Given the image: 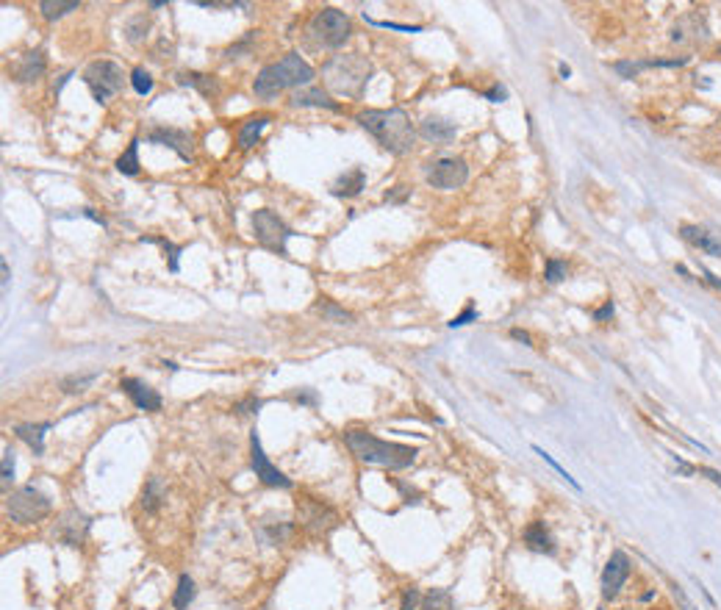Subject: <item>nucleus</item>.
I'll use <instances>...</instances> for the list:
<instances>
[{
  "label": "nucleus",
  "instance_id": "f257e3e1",
  "mask_svg": "<svg viewBox=\"0 0 721 610\" xmlns=\"http://www.w3.org/2000/svg\"><path fill=\"white\" fill-rule=\"evenodd\" d=\"M356 123L392 156H408L416 145V128L402 108H366Z\"/></svg>",
  "mask_w": 721,
  "mask_h": 610
},
{
  "label": "nucleus",
  "instance_id": "f03ea898",
  "mask_svg": "<svg viewBox=\"0 0 721 610\" xmlns=\"http://www.w3.org/2000/svg\"><path fill=\"white\" fill-rule=\"evenodd\" d=\"M344 441L350 452L363 461V463H375V466H386V469H408L419 450L416 447H408V444H397V441H386V439H377L372 436L369 430H347L344 433Z\"/></svg>",
  "mask_w": 721,
  "mask_h": 610
},
{
  "label": "nucleus",
  "instance_id": "7ed1b4c3",
  "mask_svg": "<svg viewBox=\"0 0 721 610\" xmlns=\"http://www.w3.org/2000/svg\"><path fill=\"white\" fill-rule=\"evenodd\" d=\"M314 81V67L308 64L300 53H286L280 62H275V64H266L256 75V81H253V92L256 97H261V100H272V97H278L283 89H305L308 84Z\"/></svg>",
  "mask_w": 721,
  "mask_h": 610
},
{
  "label": "nucleus",
  "instance_id": "20e7f679",
  "mask_svg": "<svg viewBox=\"0 0 721 610\" xmlns=\"http://www.w3.org/2000/svg\"><path fill=\"white\" fill-rule=\"evenodd\" d=\"M322 78L333 95L358 100L372 78V64L360 53H339L322 64Z\"/></svg>",
  "mask_w": 721,
  "mask_h": 610
},
{
  "label": "nucleus",
  "instance_id": "39448f33",
  "mask_svg": "<svg viewBox=\"0 0 721 610\" xmlns=\"http://www.w3.org/2000/svg\"><path fill=\"white\" fill-rule=\"evenodd\" d=\"M308 36H311L317 45H322V47L339 50V47H344L347 39L353 36V20H350L344 11H339V9H333V6H325V9H319V11L311 17V23H308Z\"/></svg>",
  "mask_w": 721,
  "mask_h": 610
},
{
  "label": "nucleus",
  "instance_id": "423d86ee",
  "mask_svg": "<svg viewBox=\"0 0 721 610\" xmlns=\"http://www.w3.org/2000/svg\"><path fill=\"white\" fill-rule=\"evenodd\" d=\"M53 502L36 485H23L6 497V516L17 524H36L50 514Z\"/></svg>",
  "mask_w": 721,
  "mask_h": 610
},
{
  "label": "nucleus",
  "instance_id": "0eeeda50",
  "mask_svg": "<svg viewBox=\"0 0 721 610\" xmlns=\"http://www.w3.org/2000/svg\"><path fill=\"white\" fill-rule=\"evenodd\" d=\"M253 236H256V242L261 247L278 253V256H286V244H289V239L295 233L275 211L259 208V211H253Z\"/></svg>",
  "mask_w": 721,
  "mask_h": 610
},
{
  "label": "nucleus",
  "instance_id": "6e6552de",
  "mask_svg": "<svg viewBox=\"0 0 721 610\" xmlns=\"http://www.w3.org/2000/svg\"><path fill=\"white\" fill-rule=\"evenodd\" d=\"M425 178L433 189L455 192L460 186H466V181H469V164L458 156H441V159L425 164Z\"/></svg>",
  "mask_w": 721,
  "mask_h": 610
},
{
  "label": "nucleus",
  "instance_id": "1a4fd4ad",
  "mask_svg": "<svg viewBox=\"0 0 721 610\" xmlns=\"http://www.w3.org/2000/svg\"><path fill=\"white\" fill-rule=\"evenodd\" d=\"M84 84L89 86L92 97L98 103H108V97H114L123 89V67L117 62L100 59L84 69Z\"/></svg>",
  "mask_w": 721,
  "mask_h": 610
},
{
  "label": "nucleus",
  "instance_id": "9d476101",
  "mask_svg": "<svg viewBox=\"0 0 721 610\" xmlns=\"http://www.w3.org/2000/svg\"><path fill=\"white\" fill-rule=\"evenodd\" d=\"M297 516H300V524L311 536H328L330 530L339 527V514L333 508H328L325 502L311 499V497H302L297 502Z\"/></svg>",
  "mask_w": 721,
  "mask_h": 610
},
{
  "label": "nucleus",
  "instance_id": "9b49d317",
  "mask_svg": "<svg viewBox=\"0 0 721 610\" xmlns=\"http://www.w3.org/2000/svg\"><path fill=\"white\" fill-rule=\"evenodd\" d=\"M250 466L256 472V478L263 482V485H272V488H292L295 482L289 480L261 450V441H259V433L253 430L250 433Z\"/></svg>",
  "mask_w": 721,
  "mask_h": 610
},
{
  "label": "nucleus",
  "instance_id": "f8f14e48",
  "mask_svg": "<svg viewBox=\"0 0 721 610\" xmlns=\"http://www.w3.org/2000/svg\"><path fill=\"white\" fill-rule=\"evenodd\" d=\"M147 142H150V145L169 147L172 153H178V159L181 161H195V139H192L189 130L159 125V128H153L147 133Z\"/></svg>",
  "mask_w": 721,
  "mask_h": 610
},
{
  "label": "nucleus",
  "instance_id": "ddd939ff",
  "mask_svg": "<svg viewBox=\"0 0 721 610\" xmlns=\"http://www.w3.org/2000/svg\"><path fill=\"white\" fill-rule=\"evenodd\" d=\"M630 572H632V560L627 558V552L616 549V552L608 558L605 569H602V597H605V599H613V597L624 588Z\"/></svg>",
  "mask_w": 721,
  "mask_h": 610
},
{
  "label": "nucleus",
  "instance_id": "4468645a",
  "mask_svg": "<svg viewBox=\"0 0 721 610\" xmlns=\"http://www.w3.org/2000/svg\"><path fill=\"white\" fill-rule=\"evenodd\" d=\"M89 527H92V519L84 514V511L67 508L64 514L59 516L53 533H56V538H62L67 546H81L84 544V538H86V533H89Z\"/></svg>",
  "mask_w": 721,
  "mask_h": 610
},
{
  "label": "nucleus",
  "instance_id": "2eb2a0df",
  "mask_svg": "<svg viewBox=\"0 0 721 610\" xmlns=\"http://www.w3.org/2000/svg\"><path fill=\"white\" fill-rule=\"evenodd\" d=\"M708 39H710V28H708V20L702 11H688L671 26V42H677V45H696V42H708Z\"/></svg>",
  "mask_w": 721,
  "mask_h": 610
},
{
  "label": "nucleus",
  "instance_id": "dca6fc26",
  "mask_svg": "<svg viewBox=\"0 0 721 610\" xmlns=\"http://www.w3.org/2000/svg\"><path fill=\"white\" fill-rule=\"evenodd\" d=\"M120 388L131 397V402L139 411H150V414L161 411V394H159L153 385L144 383V380H139V378H123V380H120Z\"/></svg>",
  "mask_w": 721,
  "mask_h": 610
},
{
  "label": "nucleus",
  "instance_id": "f3484780",
  "mask_svg": "<svg viewBox=\"0 0 721 610\" xmlns=\"http://www.w3.org/2000/svg\"><path fill=\"white\" fill-rule=\"evenodd\" d=\"M47 69V59H45V50H28L17 64L11 67V78L17 84H33L45 75Z\"/></svg>",
  "mask_w": 721,
  "mask_h": 610
},
{
  "label": "nucleus",
  "instance_id": "a211bd4d",
  "mask_svg": "<svg viewBox=\"0 0 721 610\" xmlns=\"http://www.w3.org/2000/svg\"><path fill=\"white\" fill-rule=\"evenodd\" d=\"M680 236H683L688 244H693L696 250H702V253H708V256L721 258L719 233H713V230H708V227H702V225H680Z\"/></svg>",
  "mask_w": 721,
  "mask_h": 610
},
{
  "label": "nucleus",
  "instance_id": "6ab92c4d",
  "mask_svg": "<svg viewBox=\"0 0 721 610\" xmlns=\"http://www.w3.org/2000/svg\"><path fill=\"white\" fill-rule=\"evenodd\" d=\"M522 541L530 552H538V555H555V536L550 533V527L544 521H530L522 533Z\"/></svg>",
  "mask_w": 721,
  "mask_h": 610
},
{
  "label": "nucleus",
  "instance_id": "aec40b11",
  "mask_svg": "<svg viewBox=\"0 0 721 610\" xmlns=\"http://www.w3.org/2000/svg\"><path fill=\"white\" fill-rule=\"evenodd\" d=\"M295 108H328V111H341V106L322 89L317 86H305V89H297L292 100H289Z\"/></svg>",
  "mask_w": 721,
  "mask_h": 610
},
{
  "label": "nucleus",
  "instance_id": "412c9836",
  "mask_svg": "<svg viewBox=\"0 0 721 610\" xmlns=\"http://www.w3.org/2000/svg\"><path fill=\"white\" fill-rule=\"evenodd\" d=\"M419 133L433 145H447L458 136V128H455V123H450L444 117H425L419 125Z\"/></svg>",
  "mask_w": 721,
  "mask_h": 610
},
{
  "label": "nucleus",
  "instance_id": "4be33fe9",
  "mask_svg": "<svg viewBox=\"0 0 721 610\" xmlns=\"http://www.w3.org/2000/svg\"><path fill=\"white\" fill-rule=\"evenodd\" d=\"M175 81L181 84V86H192L197 89L203 97H217L220 95V84H217V78L214 75H205V72H195V69H183V72H178L175 75Z\"/></svg>",
  "mask_w": 721,
  "mask_h": 610
},
{
  "label": "nucleus",
  "instance_id": "5701e85b",
  "mask_svg": "<svg viewBox=\"0 0 721 610\" xmlns=\"http://www.w3.org/2000/svg\"><path fill=\"white\" fill-rule=\"evenodd\" d=\"M363 189H366V172H363L360 166L344 172V175H339V181L330 186L333 197H358Z\"/></svg>",
  "mask_w": 721,
  "mask_h": 610
},
{
  "label": "nucleus",
  "instance_id": "b1692460",
  "mask_svg": "<svg viewBox=\"0 0 721 610\" xmlns=\"http://www.w3.org/2000/svg\"><path fill=\"white\" fill-rule=\"evenodd\" d=\"M47 430H50L47 422H39V424H17V427H14V436H17L20 441H25L33 450V455H42V452H45V433H47Z\"/></svg>",
  "mask_w": 721,
  "mask_h": 610
},
{
  "label": "nucleus",
  "instance_id": "393cba45",
  "mask_svg": "<svg viewBox=\"0 0 721 610\" xmlns=\"http://www.w3.org/2000/svg\"><path fill=\"white\" fill-rule=\"evenodd\" d=\"M314 311L325 322H333V324H356V314H350L347 308H341L339 303H333L328 297H319L314 303Z\"/></svg>",
  "mask_w": 721,
  "mask_h": 610
},
{
  "label": "nucleus",
  "instance_id": "a878e982",
  "mask_svg": "<svg viewBox=\"0 0 721 610\" xmlns=\"http://www.w3.org/2000/svg\"><path fill=\"white\" fill-rule=\"evenodd\" d=\"M166 499V488L161 478H150V480L144 482V491H142V508L147 511V514H156L161 505H164Z\"/></svg>",
  "mask_w": 721,
  "mask_h": 610
},
{
  "label": "nucleus",
  "instance_id": "bb28decb",
  "mask_svg": "<svg viewBox=\"0 0 721 610\" xmlns=\"http://www.w3.org/2000/svg\"><path fill=\"white\" fill-rule=\"evenodd\" d=\"M78 9H81V0H42V3H39V11H42V17H45L47 23H56V20H62L64 14L78 11Z\"/></svg>",
  "mask_w": 721,
  "mask_h": 610
},
{
  "label": "nucleus",
  "instance_id": "cd10ccee",
  "mask_svg": "<svg viewBox=\"0 0 721 610\" xmlns=\"http://www.w3.org/2000/svg\"><path fill=\"white\" fill-rule=\"evenodd\" d=\"M266 125H269V117H253V120H247V123L239 128V147H242V150H250V147L261 139V133Z\"/></svg>",
  "mask_w": 721,
  "mask_h": 610
},
{
  "label": "nucleus",
  "instance_id": "c85d7f7f",
  "mask_svg": "<svg viewBox=\"0 0 721 610\" xmlns=\"http://www.w3.org/2000/svg\"><path fill=\"white\" fill-rule=\"evenodd\" d=\"M419 610H458V608H455V599H453L450 588H430L422 597Z\"/></svg>",
  "mask_w": 721,
  "mask_h": 610
},
{
  "label": "nucleus",
  "instance_id": "c756f323",
  "mask_svg": "<svg viewBox=\"0 0 721 610\" xmlns=\"http://www.w3.org/2000/svg\"><path fill=\"white\" fill-rule=\"evenodd\" d=\"M644 69H652V59H624V62H613V72L624 78V81H632L638 78Z\"/></svg>",
  "mask_w": 721,
  "mask_h": 610
},
{
  "label": "nucleus",
  "instance_id": "7c9ffc66",
  "mask_svg": "<svg viewBox=\"0 0 721 610\" xmlns=\"http://www.w3.org/2000/svg\"><path fill=\"white\" fill-rule=\"evenodd\" d=\"M192 599H195V580L189 577V575H181V577H178V588H175V594H172V608L186 610Z\"/></svg>",
  "mask_w": 721,
  "mask_h": 610
},
{
  "label": "nucleus",
  "instance_id": "2f4dec72",
  "mask_svg": "<svg viewBox=\"0 0 721 610\" xmlns=\"http://www.w3.org/2000/svg\"><path fill=\"white\" fill-rule=\"evenodd\" d=\"M139 139H133L131 145H128V150L117 159V172L120 175H139Z\"/></svg>",
  "mask_w": 721,
  "mask_h": 610
},
{
  "label": "nucleus",
  "instance_id": "473e14b6",
  "mask_svg": "<svg viewBox=\"0 0 721 610\" xmlns=\"http://www.w3.org/2000/svg\"><path fill=\"white\" fill-rule=\"evenodd\" d=\"M100 378V372H84V375H67L64 380H62V391L64 394H81V391H86L89 385L95 383Z\"/></svg>",
  "mask_w": 721,
  "mask_h": 610
},
{
  "label": "nucleus",
  "instance_id": "72a5a7b5",
  "mask_svg": "<svg viewBox=\"0 0 721 610\" xmlns=\"http://www.w3.org/2000/svg\"><path fill=\"white\" fill-rule=\"evenodd\" d=\"M139 242H147V244H161L164 247L166 258H169V272H181V264H178V256H181V247L166 242V239H153V236H142Z\"/></svg>",
  "mask_w": 721,
  "mask_h": 610
},
{
  "label": "nucleus",
  "instance_id": "f704fd0d",
  "mask_svg": "<svg viewBox=\"0 0 721 610\" xmlns=\"http://www.w3.org/2000/svg\"><path fill=\"white\" fill-rule=\"evenodd\" d=\"M566 275H569L566 261H560V258H547V266H544V281H547V283H560V281H566Z\"/></svg>",
  "mask_w": 721,
  "mask_h": 610
},
{
  "label": "nucleus",
  "instance_id": "c9c22d12",
  "mask_svg": "<svg viewBox=\"0 0 721 610\" xmlns=\"http://www.w3.org/2000/svg\"><path fill=\"white\" fill-rule=\"evenodd\" d=\"M131 86L136 95H150L153 92V78H150V72L144 67H136L131 72Z\"/></svg>",
  "mask_w": 721,
  "mask_h": 610
},
{
  "label": "nucleus",
  "instance_id": "e433bc0d",
  "mask_svg": "<svg viewBox=\"0 0 721 610\" xmlns=\"http://www.w3.org/2000/svg\"><path fill=\"white\" fill-rule=\"evenodd\" d=\"M147 31H150V23H147V17H144V14H136V17L128 20V28H125L128 42H142V39L147 36Z\"/></svg>",
  "mask_w": 721,
  "mask_h": 610
},
{
  "label": "nucleus",
  "instance_id": "4c0bfd02",
  "mask_svg": "<svg viewBox=\"0 0 721 610\" xmlns=\"http://www.w3.org/2000/svg\"><path fill=\"white\" fill-rule=\"evenodd\" d=\"M533 450H535V455H541V461H547V463H550V466H552V469H555V472H557V475H560V478H563V480H566V482H572V485H574V488H577V491H583V488H580V482L574 480V478H572V475H569V472H566V469H563V466H560V463H557V461H555V458H552V455H550V452H544V450H541V447H533Z\"/></svg>",
  "mask_w": 721,
  "mask_h": 610
},
{
  "label": "nucleus",
  "instance_id": "58836bf2",
  "mask_svg": "<svg viewBox=\"0 0 721 610\" xmlns=\"http://www.w3.org/2000/svg\"><path fill=\"white\" fill-rule=\"evenodd\" d=\"M422 605V594H419V588H405L402 591V602H399V610H416Z\"/></svg>",
  "mask_w": 721,
  "mask_h": 610
},
{
  "label": "nucleus",
  "instance_id": "ea45409f",
  "mask_svg": "<svg viewBox=\"0 0 721 610\" xmlns=\"http://www.w3.org/2000/svg\"><path fill=\"white\" fill-rule=\"evenodd\" d=\"M363 20H366L369 26H377V28H392V31H405V33H419V31H422V26H402V23H383V20H372V17H366V14H363Z\"/></svg>",
  "mask_w": 721,
  "mask_h": 610
},
{
  "label": "nucleus",
  "instance_id": "a19ab883",
  "mask_svg": "<svg viewBox=\"0 0 721 610\" xmlns=\"http://www.w3.org/2000/svg\"><path fill=\"white\" fill-rule=\"evenodd\" d=\"M11 480H14V450L6 447L3 450V488H8Z\"/></svg>",
  "mask_w": 721,
  "mask_h": 610
},
{
  "label": "nucleus",
  "instance_id": "79ce46f5",
  "mask_svg": "<svg viewBox=\"0 0 721 610\" xmlns=\"http://www.w3.org/2000/svg\"><path fill=\"white\" fill-rule=\"evenodd\" d=\"M411 192H414L411 186H394V189H389V192H386V197H383V200H386V203H392V205H397V203H405V200L411 197Z\"/></svg>",
  "mask_w": 721,
  "mask_h": 610
},
{
  "label": "nucleus",
  "instance_id": "37998d69",
  "mask_svg": "<svg viewBox=\"0 0 721 610\" xmlns=\"http://www.w3.org/2000/svg\"><path fill=\"white\" fill-rule=\"evenodd\" d=\"M253 36H256V33H247L242 42L230 45L228 50H225V56H228V59H239V53H247V50H250V42H253Z\"/></svg>",
  "mask_w": 721,
  "mask_h": 610
},
{
  "label": "nucleus",
  "instance_id": "c03bdc74",
  "mask_svg": "<svg viewBox=\"0 0 721 610\" xmlns=\"http://www.w3.org/2000/svg\"><path fill=\"white\" fill-rule=\"evenodd\" d=\"M475 320H477V311H475V305L469 303V305H466V311L458 314L455 320L450 322V327H463V324H469V322H475Z\"/></svg>",
  "mask_w": 721,
  "mask_h": 610
},
{
  "label": "nucleus",
  "instance_id": "a18cd8bd",
  "mask_svg": "<svg viewBox=\"0 0 721 610\" xmlns=\"http://www.w3.org/2000/svg\"><path fill=\"white\" fill-rule=\"evenodd\" d=\"M505 97H508V89H505L502 84H494L492 89L486 92V100H492V103H502Z\"/></svg>",
  "mask_w": 721,
  "mask_h": 610
},
{
  "label": "nucleus",
  "instance_id": "49530a36",
  "mask_svg": "<svg viewBox=\"0 0 721 610\" xmlns=\"http://www.w3.org/2000/svg\"><path fill=\"white\" fill-rule=\"evenodd\" d=\"M696 472H699L702 478H708V480L713 482V485H719V488H721V472H719V469H710V466H699Z\"/></svg>",
  "mask_w": 721,
  "mask_h": 610
},
{
  "label": "nucleus",
  "instance_id": "de8ad7c7",
  "mask_svg": "<svg viewBox=\"0 0 721 610\" xmlns=\"http://www.w3.org/2000/svg\"><path fill=\"white\" fill-rule=\"evenodd\" d=\"M611 317H613V303H611V300H605V305L594 311V320L605 322V320H611Z\"/></svg>",
  "mask_w": 721,
  "mask_h": 610
},
{
  "label": "nucleus",
  "instance_id": "09e8293b",
  "mask_svg": "<svg viewBox=\"0 0 721 610\" xmlns=\"http://www.w3.org/2000/svg\"><path fill=\"white\" fill-rule=\"evenodd\" d=\"M511 336L516 339V341H525L527 347H533V339H530V333H525V330H519V327H513L511 330Z\"/></svg>",
  "mask_w": 721,
  "mask_h": 610
},
{
  "label": "nucleus",
  "instance_id": "8fccbe9b",
  "mask_svg": "<svg viewBox=\"0 0 721 610\" xmlns=\"http://www.w3.org/2000/svg\"><path fill=\"white\" fill-rule=\"evenodd\" d=\"M0 269H3V278H0V283H3V291L8 289V281H11V272H8V261L3 258L0 261Z\"/></svg>",
  "mask_w": 721,
  "mask_h": 610
},
{
  "label": "nucleus",
  "instance_id": "3c124183",
  "mask_svg": "<svg viewBox=\"0 0 721 610\" xmlns=\"http://www.w3.org/2000/svg\"><path fill=\"white\" fill-rule=\"evenodd\" d=\"M702 275H705V281H708V283H710L713 289H719V291H721V278H716V275H713L710 269H702Z\"/></svg>",
  "mask_w": 721,
  "mask_h": 610
},
{
  "label": "nucleus",
  "instance_id": "603ef678",
  "mask_svg": "<svg viewBox=\"0 0 721 610\" xmlns=\"http://www.w3.org/2000/svg\"><path fill=\"white\" fill-rule=\"evenodd\" d=\"M297 400H300V402L314 405V402H317V394H314V391H300V394H297Z\"/></svg>",
  "mask_w": 721,
  "mask_h": 610
},
{
  "label": "nucleus",
  "instance_id": "864d4df0",
  "mask_svg": "<svg viewBox=\"0 0 721 610\" xmlns=\"http://www.w3.org/2000/svg\"><path fill=\"white\" fill-rule=\"evenodd\" d=\"M84 217H89V220H92V222H98V225H103V227H106V220H103V217H100V214H95V211H92V208H84Z\"/></svg>",
  "mask_w": 721,
  "mask_h": 610
},
{
  "label": "nucleus",
  "instance_id": "5fc2aeb1",
  "mask_svg": "<svg viewBox=\"0 0 721 610\" xmlns=\"http://www.w3.org/2000/svg\"><path fill=\"white\" fill-rule=\"evenodd\" d=\"M569 75H572V67H569V64H560V78H563V81H566V78H569Z\"/></svg>",
  "mask_w": 721,
  "mask_h": 610
},
{
  "label": "nucleus",
  "instance_id": "6e6d98bb",
  "mask_svg": "<svg viewBox=\"0 0 721 610\" xmlns=\"http://www.w3.org/2000/svg\"><path fill=\"white\" fill-rule=\"evenodd\" d=\"M164 6H166L164 0H153V3H150V9H164Z\"/></svg>",
  "mask_w": 721,
  "mask_h": 610
},
{
  "label": "nucleus",
  "instance_id": "4d7b16f0",
  "mask_svg": "<svg viewBox=\"0 0 721 610\" xmlns=\"http://www.w3.org/2000/svg\"><path fill=\"white\" fill-rule=\"evenodd\" d=\"M719 53H721V42H719Z\"/></svg>",
  "mask_w": 721,
  "mask_h": 610
}]
</instances>
